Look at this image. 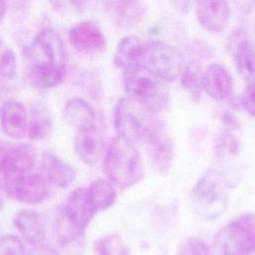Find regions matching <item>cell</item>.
Here are the masks:
<instances>
[{
	"label": "cell",
	"mask_w": 255,
	"mask_h": 255,
	"mask_svg": "<svg viewBox=\"0 0 255 255\" xmlns=\"http://www.w3.org/2000/svg\"><path fill=\"white\" fill-rule=\"evenodd\" d=\"M240 101L245 112L251 117H255V84L246 86Z\"/></svg>",
	"instance_id": "obj_32"
},
{
	"label": "cell",
	"mask_w": 255,
	"mask_h": 255,
	"mask_svg": "<svg viewBox=\"0 0 255 255\" xmlns=\"http://www.w3.org/2000/svg\"><path fill=\"white\" fill-rule=\"evenodd\" d=\"M105 138L97 127L78 130L74 146L79 158L87 165L94 166L105 151Z\"/></svg>",
	"instance_id": "obj_13"
},
{
	"label": "cell",
	"mask_w": 255,
	"mask_h": 255,
	"mask_svg": "<svg viewBox=\"0 0 255 255\" xmlns=\"http://www.w3.org/2000/svg\"><path fill=\"white\" fill-rule=\"evenodd\" d=\"M222 120L224 122V125L229 128H235L236 126H237V123H236V119L230 115L229 113H225L223 114L222 116Z\"/></svg>",
	"instance_id": "obj_35"
},
{
	"label": "cell",
	"mask_w": 255,
	"mask_h": 255,
	"mask_svg": "<svg viewBox=\"0 0 255 255\" xmlns=\"http://www.w3.org/2000/svg\"><path fill=\"white\" fill-rule=\"evenodd\" d=\"M232 88V77L221 64H211L202 72V89L210 98L224 101L231 95Z\"/></svg>",
	"instance_id": "obj_15"
},
{
	"label": "cell",
	"mask_w": 255,
	"mask_h": 255,
	"mask_svg": "<svg viewBox=\"0 0 255 255\" xmlns=\"http://www.w3.org/2000/svg\"><path fill=\"white\" fill-rule=\"evenodd\" d=\"M0 255H26L25 248L18 236L6 234L0 237Z\"/></svg>",
	"instance_id": "obj_29"
},
{
	"label": "cell",
	"mask_w": 255,
	"mask_h": 255,
	"mask_svg": "<svg viewBox=\"0 0 255 255\" xmlns=\"http://www.w3.org/2000/svg\"><path fill=\"white\" fill-rule=\"evenodd\" d=\"M28 255H60L53 247L47 246L42 244L35 245L34 248H32Z\"/></svg>",
	"instance_id": "obj_33"
},
{
	"label": "cell",
	"mask_w": 255,
	"mask_h": 255,
	"mask_svg": "<svg viewBox=\"0 0 255 255\" xmlns=\"http://www.w3.org/2000/svg\"><path fill=\"white\" fill-rule=\"evenodd\" d=\"M28 66L32 80L41 88L59 86L66 77L67 53L59 33L42 29L28 48Z\"/></svg>",
	"instance_id": "obj_1"
},
{
	"label": "cell",
	"mask_w": 255,
	"mask_h": 255,
	"mask_svg": "<svg viewBox=\"0 0 255 255\" xmlns=\"http://www.w3.org/2000/svg\"><path fill=\"white\" fill-rule=\"evenodd\" d=\"M214 245L218 255H251L255 252V214L245 213L223 226Z\"/></svg>",
	"instance_id": "obj_6"
},
{
	"label": "cell",
	"mask_w": 255,
	"mask_h": 255,
	"mask_svg": "<svg viewBox=\"0 0 255 255\" xmlns=\"http://www.w3.org/2000/svg\"><path fill=\"white\" fill-rule=\"evenodd\" d=\"M97 255H129V249L118 234H108L99 237L94 242Z\"/></svg>",
	"instance_id": "obj_25"
},
{
	"label": "cell",
	"mask_w": 255,
	"mask_h": 255,
	"mask_svg": "<svg viewBox=\"0 0 255 255\" xmlns=\"http://www.w3.org/2000/svg\"><path fill=\"white\" fill-rule=\"evenodd\" d=\"M87 0H50L53 9L62 15H69L75 12H80Z\"/></svg>",
	"instance_id": "obj_31"
},
{
	"label": "cell",
	"mask_w": 255,
	"mask_h": 255,
	"mask_svg": "<svg viewBox=\"0 0 255 255\" xmlns=\"http://www.w3.org/2000/svg\"><path fill=\"white\" fill-rule=\"evenodd\" d=\"M237 11L243 15L250 13L252 10V0H232Z\"/></svg>",
	"instance_id": "obj_34"
},
{
	"label": "cell",
	"mask_w": 255,
	"mask_h": 255,
	"mask_svg": "<svg viewBox=\"0 0 255 255\" xmlns=\"http://www.w3.org/2000/svg\"><path fill=\"white\" fill-rule=\"evenodd\" d=\"M209 245L200 239H188L178 250L177 255H209Z\"/></svg>",
	"instance_id": "obj_30"
},
{
	"label": "cell",
	"mask_w": 255,
	"mask_h": 255,
	"mask_svg": "<svg viewBox=\"0 0 255 255\" xmlns=\"http://www.w3.org/2000/svg\"><path fill=\"white\" fill-rule=\"evenodd\" d=\"M2 205H3V201H2V198H1V196H0V208L2 207Z\"/></svg>",
	"instance_id": "obj_37"
},
{
	"label": "cell",
	"mask_w": 255,
	"mask_h": 255,
	"mask_svg": "<svg viewBox=\"0 0 255 255\" xmlns=\"http://www.w3.org/2000/svg\"><path fill=\"white\" fill-rule=\"evenodd\" d=\"M254 32H255V27H254Z\"/></svg>",
	"instance_id": "obj_38"
},
{
	"label": "cell",
	"mask_w": 255,
	"mask_h": 255,
	"mask_svg": "<svg viewBox=\"0 0 255 255\" xmlns=\"http://www.w3.org/2000/svg\"><path fill=\"white\" fill-rule=\"evenodd\" d=\"M96 213L88 189L79 187L67 198L62 215L77 232L83 234Z\"/></svg>",
	"instance_id": "obj_9"
},
{
	"label": "cell",
	"mask_w": 255,
	"mask_h": 255,
	"mask_svg": "<svg viewBox=\"0 0 255 255\" xmlns=\"http://www.w3.org/2000/svg\"><path fill=\"white\" fill-rule=\"evenodd\" d=\"M1 128L6 135L21 138L28 130V116L25 107L17 100H7L0 108Z\"/></svg>",
	"instance_id": "obj_14"
},
{
	"label": "cell",
	"mask_w": 255,
	"mask_h": 255,
	"mask_svg": "<svg viewBox=\"0 0 255 255\" xmlns=\"http://www.w3.org/2000/svg\"><path fill=\"white\" fill-rule=\"evenodd\" d=\"M4 186L12 199L22 203H40L46 199L49 193L46 179L31 170L5 176Z\"/></svg>",
	"instance_id": "obj_8"
},
{
	"label": "cell",
	"mask_w": 255,
	"mask_h": 255,
	"mask_svg": "<svg viewBox=\"0 0 255 255\" xmlns=\"http://www.w3.org/2000/svg\"><path fill=\"white\" fill-rule=\"evenodd\" d=\"M107 177L116 185L128 188L143 177V162L132 142L116 136L110 142L103 164Z\"/></svg>",
	"instance_id": "obj_2"
},
{
	"label": "cell",
	"mask_w": 255,
	"mask_h": 255,
	"mask_svg": "<svg viewBox=\"0 0 255 255\" xmlns=\"http://www.w3.org/2000/svg\"><path fill=\"white\" fill-rule=\"evenodd\" d=\"M142 140L148 147L154 166L161 172L167 171L173 159V144L163 126L155 122Z\"/></svg>",
	"instance_id": "obj_11"
},
{
	"label": "cell",
	"mask_w": 255,
	"mask_h": 255,
	"mask_svg": "<svg viewBox=\"0 0 255 255\" xmlns=\"http://www.w3.org/2000/svg\"><path fill=\"white\" fill-rule=\"evenodd\" d=\"M234 46L236 70L246 85L255 84V49L250 39L241 35Z\"/></svg>",
	"instance_id": "obj_19"
},
{
	"label": "cell",
	"mask_w": 255,
	"mask_h": 255,
	"mask_svg": "<svg viewBox=\"0 0 255 255\" xmlns=\"http://www.w3.org/2000/svg\"><path fill=\"white\" fill-rule=\"evenodd\" d=\"M14 226L22 238L32 245L42 244L46 237V231L40 215L31 209L20 210L14 217Z\"/></svg>",
	"instance_id": "obj_18"
},
{
	"label": "cell",
	"mask_w": 255,
	"mask_h": 255,
	"mask_svg": "<svg viewBox=\"0 0 255 255\" xmlns=\"http://www.w3.org/2000/svg\"><path fill=\"white\" fill-rule=\"evenodd\" d=\"M87 189L97 212L108 209L117 200V191L115 187L106 179L98 178L94 180Z\"/></svg>",
	"instance_id": "obj_22"
},
{
	"label": "cell",
	"mask_w": 255,
	"mask_h": 255,
	"mask_svg": "<svg viewBox=\"0 0 255 255\" xmlns=\"http://www.w3.org/2000/svg\"><path fill=\"white\" fill-rule=\"evenodd\" d=\"M8 8L7 0H0V20L5 16Z\"/></svg>",
	"instance_id": "obj_36"
},
{
	"label": "cell",
	"mask_w": 255,
	"mask_h": 255,
	"mask_svg": "<svg viewBox=\"0 0 255 255\" xmlns=\"http://www.w3.org/2000/svg\"><path fill=\"white\" fill-rule=\"evenodd\" d=\"M122 83L128 98L153 114L163 111L169 104V93L163 80L141 65L124 70Z\"/></svg>",
	"instance_id": "obj_3"
},
{
	"label": "cell",
	"mask_w": 255,
	"mask_h": 255,
	"mask_svg": "<svg viewBox=\"0 0 255 255\" xmlns=\"http://www.w3.org/2000/svg\"><path fill=\"white\" fill-rule=\"evenodd\" d=\"M35 151L26 143L12 144L6 142L2 176L26 172L32 169L35 162Z\"/></svg>",
	"instance_id": "obj_16"
},
{
	"label": "cell",
	"mask_w": 255,
	"mask_h": 255,
	"mask_svg": "<svg viewBox=\"0 0 255 255\" xmlns=\"http://www.w3.org/2000/svg\"><path fill=\"white\" fill-rule=\"evenodd\" d=\"M215 150L218 156H236L240 152V141L230 131H224L216 139Z\"/></svg>",
	"instance_id": "obj_28"
},
{
	"label": "cell",
	"mask_w": 255,
	"mask_h": 255,
	"mask_svg": "<svg viewBox=\"0 0 255 255\" xmlns=\"http://www.w3.org/2000/svg\"><path fill=\"white\" fill-rule=\"evenodd\" d=\"M140 65L163 81L171 82L180 76L184 57L174 46L161 41H149L143 44Z\"/></svg>",
	"instance_id": "obj_7"
},
{
	"label": "cell",
	"mask_w": 255,
	"mask_h": 255,
	"mask_svg": "<svg viewBox=\"0 0 255 255\" xmlns=\"http://www.w3.org/2000/svg\"><path fill=\"white\" fill-rule=\"evenodd\" d=\"M69 42L79 53L97 55L107 46V39L98 25L91 21H82L75 24L69 31Z\"/></svg>",
	"instance_id": "obj_10"
},
{
	"label": "cell",
	"mask_w": 255,
	"mask_h": 255,
	"mask_svg": "<svg viewBox=\"0 0 255 255\" xmlns=\"http://www.w3.org/2000/svg\"><path fill=\"white\" fill-rule=\"evenodd\" d=\"M143 51V43L134 35H128L118 43L113 61L117 68L124 70L140 65Z\"/></svg>",
	"instance_id": "obj_20"
},
{
	"label": "cell",
	"mask_w": 255,
	"mask_h": 255,
	"mask_svg": "<svg viewBox=\"0 0 255 255\" xmlns=\"http://www.w3.org/2000/svg\"><path fill=\"white\" fill-rule=\"evenodd\" d=\"M118 14L123 25H135L144 15L145 8L140 0H118Z\"/></svg>",
	"instance_id": "obj_26"
},
{
	"label": "cell",
	"mask_w": 255,
	"mask_h": 255,
	"mask_svg": "<svg viewBox=\"0 0 255 255\" xmlns=\"http://www.w3.org/2000/svg\"><path fill=\"white\" fill-rule=\"evenodd\" d=\"M17 75V60L13 50L0 40V77L13 80Z\"/></svg>",
	"instance_id": "obj_27"
},
{
	"label": "cell",
	"mask_w": 255,
	"mask_h": 255,
	"mask_svg": "<svg viewBox=\"0 0 255 255\" xmlns=\"http://www.w3.org/2000/svg\"><path fill=\"white\" fill-rule=\"evenodd\" d=\"M228 194L221 174L206 170L198 179L192 192V207L202 219L214 220L227 209Z\"/></svg>",
	"instance_id": "obj_4"
},
{
	"label": "cell",
	"mask_w": 255,
	"mask_h": 255,
	"mask_svg": "<svg viewBox=\"0 0 255 255\" xmlns=\"http://www.w3.org/2000/svg\"><path fill=\"white\" fill-rule=\"evenodd\" d=\"M41 166L48 180L59 187H67L76 179L74 167L51 150L42 153Z\"/></svg>",
	"instance_id": "obj_17"
},
{
	"label": "cell",
	"mask_w": 255,
	"mask_h": 255,
	"mask_svg": "<svg viewBox=\"0 0 255 255\" xmlns=\"http://www.w3.org/2000/svg\"><path fill=\"white\" fill-rule=\"evenodd\" d=\"M151 113L138 102L127 97L120 98L114 108L113 123L118 136L132 143L143 138L155 123Z\"/></svg>",
	"instance_id": "obj_5"
},
{
	"label": "cell",
	"mask_w": 255,
	"mask_h": 255,
	"mask_svg": "<svg viewBox=\"0 0 255 255\" xmlns=\"http://www.w3.org/2000/svg\"><path fill=\"white\" fill-rule=\"evenodd\" d=\"M66 122L78 130L96 127V113L92 106L81 98H72L64 107Z\"/></svg>",
	"instance_id": "obj_21"
},
{
	"label": "cell",
	"mask_w": 255,
	"mask_h": 255,
	"mask_svg": "<svg viewBox=\"0 0 255 255\" xmlns=\"http://www.w3.org/2000/svg\"><path fill=\"white\" fill-rule=\"evenodd\" d=\"M198 23L209 33L217 34L225 30L230 19L227 0H194Z\"/></svg>",
	"instance_id": "obj_12"
},
{
	"label": "cell",
	"mask_w": 255,
	"mask_h": 255,
	"mask_svg": "<svg viewBox=\"0 0 255 255\" xmlns=\"http://www.w3.org/2000/svg\"><path fill=\"white\" fill-rule=\"evenodd\" d=\"M53 130V122L47 110L38 108L33 111L28 124V135L32 140H43L49 137Z\"/></svg>",
	"instance_id": "obj_23"
},
{
	"label": "cell",
	"mask_w": 255,
	"mask_h": 255,
	"mask_svg": "<svg viewBox=\"0 0 255 255\" xmlns=\"http://www.w3.org/2000/svg\"><path fill=\"white\" fill-rule=\"evenodd\" d=\"M182 87L188 92L193 100H199L202 89V70L198 62H190L183 67L180 73Z\"/></svg>",
	"instance_id": "obj_24"
}]
</instances>
